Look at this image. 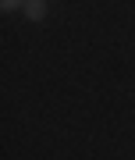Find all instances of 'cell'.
Here are the masks:
<instances>
[{
    "label": "cell",
    "mask_w": 135,
    "mask_h": 160,
    "mask_svg": "<svg viewBox=\"0 0 135 160\" xmlns=\"http://www.w3.org/2000/svg\"><path fill=\"white\" fill-rule=\"evenodd\" d=\"M25 18L28 22H43V14H46V0H25Z\"/></svg>",
    "instance_id": "6da1fadb"
},
{
    "label": "cell",
    "mask_w": 135,
    "mask_h": 160,
    "mask_svg": "<svg viewBox=\"0 0 135 160\" xmlns=\"http://www.w3.org/2000/svg\"><path fill=\"white\" fill-rule=\"evenodd\" d=\"M18 7H25V0H0V11H18Z\"/></svg>",
    "instance_id": "7a4b0ae2"
}]
</instances>
